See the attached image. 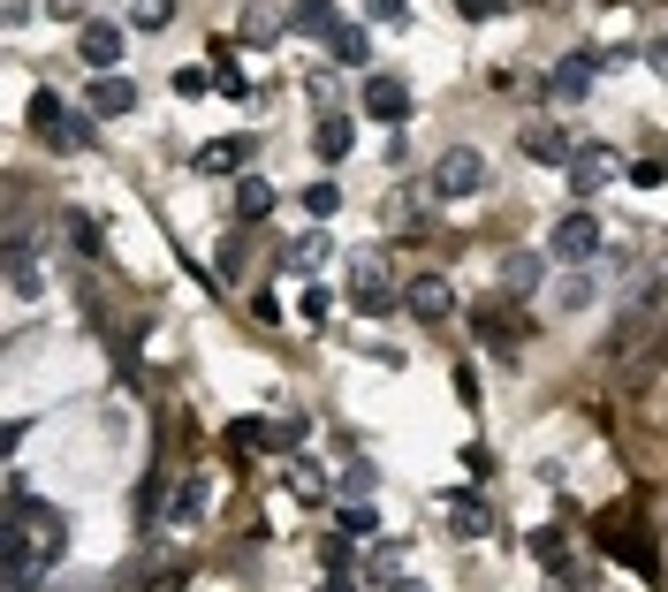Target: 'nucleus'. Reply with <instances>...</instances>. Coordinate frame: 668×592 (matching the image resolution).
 I'll use <instances>...</instances> for the list:
<instances>
[{
    "label": "nucleus",
    "instance_id": "obj_1",
    "mask_svg": "<svg viewBox=\"0 0 668 592\" xmlns=\"http://www.w3.org/2000/svg\"><path fill=\"white\" fill-rule=\"evenodd\" d=\"M31 129H39L53 152H77V145H91V122H84L61 91H39V99H31Z\"/></svg>",
    "mask_w": 668,
    "mask_h": 592
},
{
    "label": "nucleus",
    "instance_id": "obj_2",
    "mask_svg": "<svg viewBox=\"0 0 668 592\" xmlns=\"http://www.w3.org/2000/svg\"><path fill=\"white\" fill-rule=\"evenodd\" d=\"M608 69V53L600 46H578V53H562L554 69H547V99H562V107H578L584 91H592V77Z\"/></svg>",
    "mask_w": 668,
    "mask_h": 592
},
{
    "label": "nucleus",
    "instance_id": "obj_3",
    "mask_svg": "<svg viewBox=\"0 0 668 592\" xmlns=\"http://www.w3.org/2000/svg\"><path fill=\"white\" fill-rule=\"evenodd\" d=\"M479 190H487V160H479L471 145H456V152H441V160H433V198H449V206H456V198H479Z\"/></svg>",
    "mask_w": 668,
    "mask_h": 592
},
{
    "label": "nucleus",
    "instance_id": "obj_4",
    "mask_svg": "<svg viewBox=\"0 0 668 592\" xmlns=\"http://www.w3.org/2000/svg\"><path fill=\"white\" fill-rule=\"evenodd\" d=\"M357 107H365V115H373V122H411V85H403V77H387V69H373V77H365V91H357Z\"/></svg>",
    "mask_w": 668,
    "mask_h": 592
},
{
    "label": "nucleus",
    "instance_id": "obj_5",
    "mask_svg": "<svg viewBox=\"0 0 668 592\" xmlns=\"http://www.w3.org/2000/svg\"><path fill=\"white\" fill-rule=\"evenodd\" d=\"M547 251L562 258V266H584V258H600V220H592V213H570V220H554Z\"/></svg>",
    "mask_w": 668,
    "mask_h": 592
},
{
    "label": "nucleus",
    "instance_id": "obj_6",
    "mask_svg": "<svg viewBox=\"0 0 668 592\" xmlns=\"http://www.w3.org/2000/svg\"><path fill=\"white\" fill-rule=\"evenodd\" d=\"M403 312L433 327V319H449V312H456V296H449V282H441V274H418V282H403Z\"/></svg>",
    "mask_w": 668,
    "mask_h": 592
},
{
    "label": "nucleus",
    "instance_id": "obj_7",
    "mask_svg": "<svg viewBox=\"0 0 668 592\" xmlns=\"http://www.w3.org/2000/svg\"><path fill=\"white\" fill-rule=\"evenodd\" d=\"M122 23H84V39H77V53L84 61H91V69H99V77H122V69H115V61H122Z\"/></svg>",
    "mask_w": 668,
    "mask_h": 592
},
{
    "label": "nucleus",
    "instance_id": "obj_8",
    "mask_svg": "<svg viewBox=\"0 0 668 592\" xmlns=\"http://www.w3.org/2000/svg\"><path fill=\"white\" fill-rule=\"evenodd\" d=\"M616 168H623V160H616L608 145H578V152H570V190H578V198H592V190H600Z\"/></svg>",
    "mask_w": 668,
    "mask_h": 592
},
{
    "label": "nucleus",
    "instance_id": "obj_9",
    "mask_svg": "<svg viewBox=\"0 0 668 592\" xmlns=\"http://www.w3.org/2000/svg\"><path fill=\"white\" fill-rule=\"evenodd\" d=\"M517 145H524V160H540V168H562V160L578 152L554 122H524V129H517Z\"/></svg>",
    "mask_w": 668,
    "mask_h": 592
},
{
    "label": "nucleus",
    "instance_id": "obj_10",
    "mask_svg": "<svg viewBox=\"0 0 668 592\" xmlns=\"http://www.w3.org/2000/svg\"><path fill=\"white\" fill-rule=\"evenodd\" d=\"M350 304H357V312H387V304H395V296H387V274H380V258H357V266H350Z\"/></svg>",
    "mask_w": 668,
    "mask_h": 592
},
{
    "label": "nucleus",
    "instance_id": "obj_11",
    "mask_svg": "<svg viewBox=\"0 0 668 592\" xmlns=\"http://www.w3.org/2000/svg\"><path fill=\"white\" fill-rule=\"evenodd\" d=\"M250 137H213V145H198V175H244L250 168Z\"/></svg>",
    "mask_w": 668,
    "mask_h": 592
},
{
    "label": "nucleus",
    "instance_id": "obj_12",
    "mask_svg": "<svg viewBox=\"0 0 668 592\" xmlns=\"http://www.w3.org/2000/svg\"><path fill=\"white\" fill-rule=\"evenodd\" d=\"M289 31H296V39H342V16H334V0H296V8H289Z\"/></svg>",
    "mask_w": 668,
    "mask_h": 592
},
{
    "label": "nucleus",
    "instance_id": "obj_13",
    "mask_svg": "<svg viewBox=\"0 0 668 592\" xmlns=\"http://www.w3.org/2000/svg\"><path fill=\"white\" fill-rule=\"evenodd\" d=\"M471 327H479V335L494 342L501 357H517V349H524V319H517V312H501V304H487V312H479Z\"/></svg>",
    "mask_w": 668,
    "mask_h": 592
},
{
    "label": "nucleus",
    "instance_id": "obj_14",
    "mask_svg": "<svg viewBox=\"0 0 668 592\" xmlns=\"http://www.w3.org/2000/svg\"><path fill=\"white\" fill-rule=\"evenodd\" d=\"M350 145H357V122H350V115H320V129H312V152H320V160H342Z\"/></svg>",
    "mask_w": 668,
    "mask_h": 592
},
{
    "label": "nucleus",
    "instance_id": "obj_15",
    "mask_svg": "<svg viewBox=\"0 0 668 592\" xmlns=\"http://www.w3.org/2000/svg\"><path fill=\"white\" fill-rule=\"evenodd\" d=\"M61 236H69L84 258H107V236H99V220H91L84 206H61Z\"/></svg>",
    "mask_w": 668,
    "mask_h": 592
},
{
    "label": "nucleus",
    "instance_id": "obj_16",
    "mask_svg": "<svg viewBox=\"0 0 668 592\" xmlns=\"http://www.w3.org/2000/svg\"><path fill=\"white\" fill-rule=\"evenodd\" d=\"M8 282H16V296H39V258H31V236L23 228L8 236Z\"/></svg>",
    "mask_w": 668,
    "mask_h": 592
},
{
    "label": "nucleus",
    "instance_id": "obj_17",
    "mask_svg": "<svg viewBox=\"0 0 668 592\" xmlns=\"http://www.w3.org/2000/svg\"><path fill=\"white\" fill-rule=\"evenodd\" d=\"M274 213V182L266 175H236V220H266Z\"/></svg>",
    "mask_w": 668,
    "mask_h": 592
},
{
    "label": "nucleus",
    "instance_id": "obj_18",
    "mask_svg": "<svg viewBox=\"0 0 668 592\" xmlns=\"http://www.w3.org/2000/svg\"><path fill=\"white\" fill-rule=\"evenodd\" d=\"M449 532H456V540H487V532H494V516H487V502H471V494H456V502H449Z\"/></svg>",
    "mask_w": 668,
    "mask_h": 592
},
{
    "label": "nucleus",
    "instance_id": "obj_19",
    "mask_svg": "<svg viewBox=\"0 0 668 592\" xmlns=\"http://www.w3.org/2000/svg\"><path fill=\"white\" fill-rule=\"evenodd\" d=\"M129 107H137V85L129 77H99L91 85V115H129Z\"/></svg>",
    "mask_w": 668,
    "mask_h": 592
},
{
    "label": "nucleus",
    "instance_id": "obj_20",
    "mask_svg": "<svg viewBox=\"0 0 668 592\" xmlns=\"http://www.w3.org/2000/svg\"><path fill=\"white\" fill-rule=\"evenodd\" d=\"M334 61H342V69H373V31H365V23H342Z\"/></svg>",
    "mask_w": 668,
    "mask_h": 592
},
{
    "label": "nucleus",
    "instance_id": "obj_21",
    "mask_svg": "<svg viewBox=\"0 0 668 592\" xmlns=\"http://www.w3.org/2000/svg\"><path fill=\"white\" fill-rule=\"evenodd\" d=\"M334 494H342V502H373V494H380V471L373 464H350L342 478H334Z\"/></svg>",
    "mask_w": 668,
    "mask_h": 592
},
{
    "label": "nucleus",
    "instance_id": "obj_22",
    "mask_svg": "<svg viewBox=\"0 0 668 592\" xmlns=\"http://www.w3.org/2000/svg\"><path fill=\"white\" fill-rule=\"evenodd\" d=\"M282 478H289V494H304V502H312V494H327V471L312 464V456H289V471H282Z\"/></svg>",
    "mask_w": 668,
    "mask_h": 592
},
{
    "label": "nucleus",
    "instance_id": "obj_23",
    "mask_svg": "<svg viewBox=\"0 0 668 592\" xmlns=\"http://www.w3.org/2000/svg\"><path fill=\"white\" fill-rule=\"evenodd\" d=\"M532 562H547L554 578H570V554H562V532H554V524H540V532H532Z\"/></svg>",
    "mask_w": 668,
    "mask_h": 592
},
{
    "label": "nucleus",
    "instance_id": "obj_24",
    "mask_svg": "<svg viewBox=\"0 0 668 592\" xmlns=\"http://www.w3.org/2000/svg\"><path fill=\"white\" fill-rule=\"evenodd\" d=\"M167 516H175V524H198V516H206V478H183V494L167 502Z\"/></svg>",
    "mask_w": 668,
    "mask_h": 592
},
{
    "label": "nucleus",
    "instance_id": "obj_25",
    "mask_svg": "<svg viewBox=\"0 0 668 592\" xmlns=\"http://www.w3.org/2000/svg\"><path fill=\"white\" fill-rule=\"evenodd\" d=\"M304 441H312V418H304V411H289V418H274V448H289V456H304Z\"/></svg>",
    "mask_w": 668,
    "mask_h": 592
},
{
    "label": "nucleus",
    "instance_id": "obj_26",
    "mask_svg": "<svg viewBox=\"0 0 668 592\" xmlns=\"http://www.w3.org/2000/svg\"><path fill=\"white\" fill-rule=\"evenodd\" d=\"M213 77H220V91H228V99H244V69H236V61H228V39H213Z\"/></svg>",
    "mask_w": 668,
    "mask_h": 592
},
{
    "label": "nucleus",
    "instance_id": "obj_27",
    "mask_svg": "<svg viewBox=\"0 0 668 592\" xmlns=\"http://www.w3.org/2000/svg\"><path fill=\"white\" fill-rule=\"evenodd\" d=\"M342 532H350V540H380V509L373 502H350V509H342Z\"/></svg>",
    "mask_w": 668,
    "mask_h": 592
},
{
    "label": "nucleus",
    "instance_id": "obj_28",
    "mask_svg": "<svg viewBox=\"0 0 668 592\" xmlns=\"http://www.w3.org/2000/svg\"><path fill=\"white\" fill-rule=\"evenodd\" d=\"M228 448H274V425L266 418H236L228 425Z\"/></svg>",
    "mask_w": 668,
    "mask_h": 592
},
{
    "label": "nucleus",
    "instance_id": "obj_29",
    "mask_svg": "<svg viewBox=\"0 0 668 592\" xmlns=\"http://www.w3.org/2000/svg\"><path fill=\"white\" fill-rule=\"evenodd\" d=\"M129 23L137 31H160V23H175V0H129Z\"/></svg>",
    "mask_w": 668,
    "mask_h": 592
},
{
    "label": "nucleus",
    "instance_id": "obj_30",
    "mask_svg": "<svg viewBox=\"0 0 668 592\" xmlns=\"http://www.w3.org/2000/svg\"><path fill=\"white\" fill-rule=\"evenodd\" d=\"M320 258H327V236H320V228H304V236L289 244V266H320Z\"/></svg>",
    "mask_w": 668,
    "mask_h": 592
},
{
    "label": "nucleus",
    "instance_id": "obj_31",
    "mask_svg": "<svg viewBox=\"0 0 668 592\" xmlns=\"http://www.w3.org/2000/svg\"><path fill=\"white\" fill-rule=\"evenodd\" d=\"M554 304H562V312H584V304H592V274H570V282L554 289Z\"/></svg>",
    "mask_w": 668,
    "mask_h": 592
},
{
    "label": "nucleus",
    "instance_id": "obj_32",
    "mask_svg": "<svg viewBox=\"0 0 668 592\" xmlns=\"http://www.w3.org/2000/svg\"><path fill=\"white\" fill-rule=\"evenodd\" d=\"M532 282H540V258H532V251H517V258H509V289H517V296H532Z\"/></svg>",
    "mask_w": 668,
    "mask_h": 592
},
{
    "label": "nucleus",
    "instance_id": "obj_33",
    "mask_svg": "<svg viewBox=\"0 0 668 592\" xmlns=\"http://www.w3.org/2000/svg\"><path fill=\"white\" fill-rule=\"evenodd\" d=\"M334 206H342V190H334V182H312V190H304V213H320V220H327Z\"/></svg>",
    "mask_w": 668,
    "mask_h": 592
},
{
    "label": "nucleus",
    "instance_id": "obj_34",
    "mask_svg": "<svg viewBox=\"0 0 668 592\" xmlns=\"http://www.w3.org/2000/svg\"><path fill=\"white\" fill-rule=\"evenodd\" d=\"M661 175H668V160H630V182L638 190H661Z\"/></svg>",
    "mask_w": 668,
    "mask_h": 592
},
{
    "label": "nucleus",
    "instance_id": "obj_35",
    "mask_svg": "<svg viewBox=\"0 0 668 592\" xmlns=\"http://www.w3.org/2000/svg\"><path fill=\"white\" fill-rule=\"evenodd\" d=\"M236 266H244V236L228 228V244H220V282H236Z\"/></svg>",
    "mask_w": 668,
    "mask_h": 592
},
{
    "label": "nucleus",
    "instance_id": "obj_36",
    "mask_svg": "<svg viewBox=\"0 0 668 592\" xmlns=\"http://www.w3.org/2000/svg\"><path fill=\"white\" fill-rule=\"evenodd\" d=\"M509 0H456V16H471V23H487V16H501Z\"/></svg>",
    "mask_w": 668,
    "mask_h": 592
},
{
    "label": "nucleus",
    "instance_id": "obj_37",
    "mask_svg": "<svg viewBox=\"0 0 668 592\" xmlns=\"http://www.w3.org/2000/svg\"><path fill=\"white\" fill-rule=\"evenodd\" d=\"M183 585H190V570H160V578H153L145 592H183Z\"/></svg>",
    "mask_w": 668,
    "mask_h": 592
},
{
    "label": "nucleus",
    "instance_id": "obj_38",
    "mask_svg": "<svg viewBox=\"0 0 668 592\" xmlns=\"http://www.w3.org/2000/svg\"><path fill=\"white\" fill-rule=\"evenodd\" d=\"M646 69H654V77L668 85V39H654V46H646Z\"/></svg>",
    "mask_w": 668,
    "mask_h": 592
},
{
    "label": "nucleus",
    "instance_id": "obj_39",
    "mask_svg": "<svg viewBox=\"0 0 668 592\" xmlns=\"http://www.w3.org/2000/svg\"><path fill=\"white\" fill-rule=\"evenodd\" d=\"M373 16H380V23H403V16H411V0H373Z\"/></svg>",
    "mask_w": 668,
    "mask_h": 592
},
{
    "label": "nucleus",
    "instance_id": "obj_40",
    "mask_svg": "<svg viewBox=\"0 0 668 592\" xmlns=\"http://www.w3.org/2000/svg\"><path fill=\"white\" fill-rule=\"evenodd\" d=\"M46 8H53L61 23H84V0H46Z\"/></svg>",
    "mask_w": 668,
    "mask_h": 592
},
{
    "label": "nucleus",
    "instance_id": "obj_41",
    "mask_svg": "<svg viewBox=\"0 0 668 592\" xmlns=\"http://www.w3.org/2000/svg\"><path fill=\"white\" fill-rule=\"evenodd\" d=\"M387 592H425V585H418V578H395V585H387Z\"/></svg>",
    "mask_w": 668,
    "mask_h": 592
},
{
    "label": "nucleus",
    "instance_id": "obj_42",
    "mask_svg": "<svg viewBox=\"0 0 668 592\" xmlns=\"http://www.w3.org/2000/svg\"><path fill=\"white\" fill-rule=\"evenodd\" d=\"M320 592H350V578H327V585H320Z\"/></svg>",
    "mask_w": 668,
    "mask_h": 592
}]
</instances>
